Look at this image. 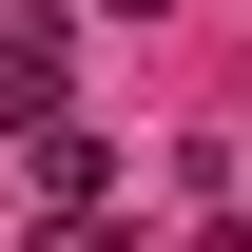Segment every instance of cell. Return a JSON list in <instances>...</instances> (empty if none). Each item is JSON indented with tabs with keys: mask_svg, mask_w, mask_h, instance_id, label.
<instances>
[{
	"mask_svg": "<svg viewBox=\"0 0 252 252\" xmlns=\"http://www.w3.org/2000/svg\"><path fill=\"white\" fill-rule=\"evenodd\" d=\"M59 214H117V156H97V136H59V156H39V233Z\"/></svg>",
	"mask_w": 252,
	"mask_h": 252,
	"instance_id": "6da1fadb",
	"label": "cell"
},
{
	"mask_svg": "<svg viewBox=\"0 0 252 252\" xmlns=\"http://www.w3.org/2000/svg\"><path fill=\"white\" fill-rule=\"evenodd\" d=\"M0 214H20V194H0Z\"/></svg>",
	"mask_w": 252,
	"mask_h": 252,
	"instance_id": "3957f363",
	"label": "cell"
},
{
	"mask_svg": "<svg viewBox=\"0 0 252 252\" xmlns=\"http://www.w3.org/2000/svg\"><path fill=\"white\" fill-rule=\"evenodd\" d=\"M117 20H156V0H117Z\"/></svg>",
	"mask_w": 252,
	"mask_h": 252,
	"instance_id": "7a4b0ae2",
	"label": "cell"
}]
</instances>
